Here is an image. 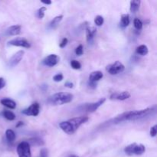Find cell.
Listing matches in <instances>:
<instances>
[{
  "instance_id": "obj_26",
  "label": "cell",
  "mask_w": 157,
  "mask_h": 157,
  "mask_svg": "<svg viewBox=\"0 0 157 157\" xmlns=\"http://www.w3.org/2000/svg\"><path fill=\"white\" fill-rule=\"evenodd\" d=\"M71 66L73 69L75 70H79L80 68L81 67V64L79 61H78L77 60H72L71 61Z\"/></svg>"
},
{
  "instance_id": "obj_33",
  "label": "cell",
  "mask_w": 157,
  "mask_h": 157,
  "mask_svg": "<svg viewBox=\"0 0 157 157\" xmlns=\"http://www.w3.org/2000/svg\"><path fill=\"white\" fill-rule=\"evenodd\" d=\"M6 86V81L3 78H0V90Z\"/></svg>"
},
{
  "instance_id": "obj_24",
  "label": "cell",
  "mask_w": 157,
  "mask_h": 157,
  "mask_svg": "<svg viewBox=\"0 0 157 157\" xmlns=\"http://www.w3.org/2000/svg\"><path fill=\"white\" fill-rule=\"evenodd\" d=\"M104 22V17L101 15H97L94 18V23L97 26H101Z\"/></svg>"
},
{
  "instance_id": "obj_13",
  "label": "cell",
  "mask_w": 157,
  "mask_h": 157,
  "mask_svg": "<svg viewBox=\"0 0 157 157\" xmlns=\"http://www.w3.org/2000/svg\"><path fill=\"white\" fill-rule=\"evenodd\" d=\"M103 77H104V75L100 71H93L90 73V76H89V82L96 83L99 81L101 78H103Z\"/></svg>"
},
{
  "instance_id": "obj_25",
  "label": "cell",
  "mask_w": 157,
  "mask_h": 157,
  "mask_svg": "<svg viewBox=\"0 0 157 157\" xmlns=\"http://www.w3.org/2000/svg\"><path fill=\"white\" fill-rule=\"evenodd\" d=\"M133 25H134V27L136 28V29L137 30H141L143 28V22L139 18H135L133 20Z\"/></svg>"
},
{
  "instance_id": "obj_34",
  "label": "cell",
  "mask_w": 157,
  "mask_h": 157,
  "mask_svg": "<svg viewBox=\"0 0 157 157\" xmlns=\"http://www.w3.org/2000/svg\"><path fill=\"white\" fill-rule=\"evenodd\" d=\"M64 86H65L66 87H68V88H73L74 84L71 82V81H67V82H66L65 84H64Z\"/></svg>"
},
{
  "instance_id": "obj_8",
  "label": "cell",
  "mask_w": 157,
  "mask_h": 157,
  "mask_svg": "<svg viewBox=\"0 0 157 157\" xmlns=\"http://www.w3.org/2000/svg\"><path fill=\"white\" fill-rule=\"evenodd\" d=\"M39 112H40L39 104L35 102V103H33L31 106H29L28 108L23 110L21 113L25 115H27V116L36 117L39 114Z\"/></svg>"
},
{
  "instance_id": "obj_9",
  "label": "cell",
  "mask_w": 157,
  "mask_h": 157,
  "mask_svg": "<svg viewBox=\"0 0 157 157\" xmlns=\"http://www.w3.org/2000/svg\"><path fill=\"white\" fill-rule=\"evenodd\" d=\"M24 54L25 52L23 50H20L18 52H17L15 54H14L9 61V67H14L16 65H18L20 61H21V59H22L23 56H24Z\"/></svg>"
},
{
  "instance_id": "obj_19",
  "label": "cell",
  "mask_w": 157,
  "mask_h": 157,
  "mask_svg": "<svg viewBox=\"0 0 157 157\" xmlns=\"http://www.w3.org/2000/svg\"><path fill=\"white\" fill-rule=\"evenodd\" d=\"M63 15H58V16L55 17V18H53V20H52V21H51L50 23V27L52 28V29H55V28H57L58 26V25L60 24V22L61 21V20L63 19Z\"/></svg>"
},
{
  "instance_id": "obj_11",
  "label": "cell",
  "mask_w": 157,
  "mask_h": 157,
  "mask_svg": "<svg viewBox=\"0 0 157 157\" xmlns=\"http://www.w3.org/2000/svg\"><path fill=\"white\" fill-rule=\"evenodd\" d=\"M60 61V58L57 55H49L43 59L42 63L48 67H54Z\"/></svg>"
},
{
  "instance_id": "obj_31",
  "label": "cell",
  "mask_w": 157,
  "mask_h": 157,
  "mask_svg": "<svg viewBox=\"0 0 157 157\" xmlns=\"http://www.w3.org/2000/svg\"><path fill=\"white\" fill-rule=\"evenodd\" d=\"M67 41H68V40H67V38H63L62 41H61V42L60 43V44H59L60 48H63L65 47V46L67 45Z\"/></svg>"
},
{
  "instance_id": "obj_3",
  "label": "cell",
  "mask_w": 157,
  "mask_h": 157,
  "mask_svg": "<svg viewBox=\"0 0 157 157\" xmlns=\"http://www.w3.org/2000/svg\"><path fill=\"white\" fill-rule=\"evenodd\" d=\"M73 100V95L71 94L65 92H58L48 98V101L52 105H63L64 104L70 103Z\"/></svg>"
},
{
  "instance_id": "obj_5",
  "label": "cell",
  "mask_w": 157,
  "mask_h": 157,
  "mask_svg": "<svg viewBox=\"0 0 157 157\" xmlns=\"http://www.w3.org/2000/svg\"><path fill=\"white\" fill-rule=\"evenodd\" d=\"M107 71L109 74L112 75H116L120 73H122L125 69V66L123 64L122 62L119 61H115L113 64H110L107 66Z\"/></svg>"
},
{
  "instance_id": "obj_27",
  "label": "cell",
  "mask_w": 157,
  "mask_h": 157,
  "mask_svg": "<svg viewBox=\"0 0 157 157\" xmlns=\"http://www.w3.org/2000/svg\"><path fill=\"white\" fill-rule=\"evenodd\" d=\"M75 54L77 55H78V56H81V55H82L84 54V48H83L82 44H79L76 48V49H75Z\"/></svg>"
},
{
  "instance_id": "obj_20",
  "label": "cell",
  "mask_w": 157,
  "mask_h": 157,
  "mask_svg": "<svg viewBox=\"0 0 157 157\" xmlns=\"http://www.w3.org/2000/svg\"><path fill=\"white\" fill-rule=\"evenodd\" d=\"M136 52L138 54V55H147L148 54L149 50H148V48H147V45L145 44H141V45L138 46L136 49Z\"/></svg>"
},
{
  "instance_id": "obj_21",
  "label": "cell",
  "mask_w": 157,
  "mask_h": 157,
  "mask_svg": "<svg viewBox=\"0 0 157 157\" xmlns=\"http://www.w3.org/2000/svg\"><path fill=\"white\" fill-rule=\"evenodd\" d=\"M6 139L9 142H13L15 139V132L13 131L12 130H7L6 131Z\"/></svg>"
},
{
  "instance_id": "obj_22",
  "label": "cell",
  "mask_w": 157,
  "mask_h": 157,
  "mask_svg": "<svg viewBox=\"0 0 157 157\" xmlns=\"http://www.w3.org/2000/svg\"><path fill=\"white\" fill-rule=\"evenodd\" d=\"M3 116L8 121H14L15 119V115L13 112L9 111V110H5L2 113Z\"/></svg>"
},
{
  "instance_id": "obj_29",
  "label": "cell",
  "mask_w": 157,
  "mask_h": 157,
  "mask_svg": "<svg viewBox=\"0 0 157 157\" xmlns=\"http://www.w3.org/2000/svg\"><path fill=\"white\" fill-rule=\"evenodd\" d=\"M63 78H64V76H63L62 74H57L53 77V80L55 82H60V81H62Z\"/></svg>"
},
{
  "instance_id": "obj_1",
  "label": "cell",
  "mask_w": 157,
  "mask_h": 157,
  "mask_svg": "<svg viewBox=\"0 0 157 157\" xmlns=\"http://www.w3.org/2000/svg\"><path fill=\"white\" fill-rule=\"evenodd\" d=\"M88 120L89 118L87 117H78L72 118L69 121L60 123L59 127L66 133L71 135L75 133L82 124L88 121Z\"/></svg>"
},
{
  "instance_id": "obj_15",
  "label": "cell",
  "mask_w": 157,
  "mask_h": 157,
  "mask_svg": "<svg viewBox=\"0 0 157 157\" xmlns=\"http://www.w3.org/2000/svg\"><path fill=\"white\" fill-rule=\"evenodd\" d=\"M21 27L19 25H15L10 26L6 30V33L9 35H18L21 33Z\"/></svg>"
},
{
  "instance_id": "obj_6",
  "label": "cell",
  "mask_w": 157,
  "mask_h": 157,
  "mask_svg": "<svg viewBox=\"0 0 157 157\" xmlns=\"http://www.w3.org/2000/svg\"><path fill=\"white\" fill-rule=\"evenodd\" d=\"M18 157H32L30 145L28 142H21L17 147Z\"/></svg>"
},
{
  "instance_id": "obj_37",
  "label": "cell",
  "mask_w": 157,
  "mask_h": 157,
  "mask_svg": "<svg viewBox=\"0 0 157 157\" xmlns=\"http://www.w3.org/2000/svg\"><path fill=\"white\" fill-rule=\"evenodd\" d=\"M70 157H78V156H75V155H72V156H71Z\"/></svg>"
},
{
  "instance_id": "obj_23",
  "label": "cell",
  "mask_w": 157,
  "mask_h": 157,
  "mask_svg": "<svg viewBox=\"0 0 157 157\" xmlns=\"http://www.w3.org/2000/svg\"><path fill=\"white\" fill-rule=\"evenodd\" d=\"M28 144L29 145H35V146H41L44 144V142H43L41 140L38 139V138H33V139L29 140Z\"/></svg>"
},
{
  "instance_id": "obj_10",
  "label": "cell",
  "mask_w": 157,
  "mask_h": 157,
  "mask_svg": "<svg viewBox=\"0 0 157 157\" xmlns=\"http://www.w3.org/2000/svg\"><path fill=\"white\" fill-rule=\"evenodd\" d=\"M9 44L13 46H17V47L25 48H29L31 47V44L29 42V41L26 40L25 38H14V39L9 41Z\"/></svg>"
},
{
  "instance_id": "obj_28",
  "label": "cell",
  "mask_w": 157,
  "mask_h": 157,
  "mask_svg": "<svg viewBox=\"0 0 157 157\" xmlns=\"http://www.w3.org/2000/svg\"><path fill=\"white\" fill-rule=\"evenodd\" d=\"M46 10H47V8H46V7H41V8H40L39 9H38V17L40 18V19H41V18H44V12H45Z\"/></svg>"
},
{
  "instance_id": "obj_30",
  "label": "cell",
  "mask_w": 157,
  "mask_h": 157,
  "mask_svg": "<svg viewBox=\"0 0 157 157\" xmlns=\"http://www.w3.org/2000/svg\"><path fill=\"white\" fill-rule=\"evenodd\" d=\"M156 133H157V125H154L153 127H151V129H150V134L152 137H155V136H156Z\"/></svg>"
},
{
  "instance_id": "obj_12",
  "label": "cell",
  "mask_w": 157,
  "mask_h": 157,
  "mask_svg": "<svg viewBox=\"0 0 157 157\" xmlns=\"http://www.w3.org/2000/svg\"><path fill=\"white\" fill-rule=\"evenodd\" d=\"M130 98V94L128 91L114 92L110 95V100H117V101H125Z\"/></svg>"
},
{
  "instance_id": "obj_4",
  "label": "cell",
  "mask_w": 157,
  "mask_h": 157,
  "mask_svg": "<svg viewBox=\"0 0 157 157\" xmlns=\"http://www.w3.org/2000/svg\"><path fill=\"white\" fill-rule=\"evenodd\" d=\"M145 151V147L143 144H136V143L130 144V145H128L124 148V153L127 156H134V155L140 156V155L144 154Z\"/></svg>"
},
{
  "instance_id": "obj_36",
  "label": "cell",
  "mask_w": 157,
  "mask_h": 157,
  "mask_svg": "<svg viewBox=\"0 0 157 157\" xmlns=\"http://www.w3.org/2000/svg\"><path fill=\"white\" fill-rule=\"evenodd\" d=\"M21 125H23V122H21V121H20V122H18V124L16 125V127H18L19 126H21Z\"/></svg>"
},
{
  "instance_id": "obj_14",
  "label": "cell",
  "mask_w": 157,
  "mask_h": 157,
  "mask_svg": "<svg viewBox=\"0 0 157 157\" xmlns=\"http://www.w3.org/2000/svg\"><path fill=\"white\" fill-rule=\"evenodd\" d=\"M96 32V28L94 27V26H87V29H86V37H87V42H90L93 40Z\"/></svg>"
},
{
  "instance_id": "obj_32",
  "label": "cell",
  "mask_w": 157,
  "mask_h": 157,
  "mask_svg": "<svg viewBox=\"0 0 157 157\" xmlns=\"http://www.w3.org/2000/svg\"><path fill=\"white\" fill-rule=\"evenodd\" d=\"M39 157H48V150L46 149H42L40 152Z\"/></svg>"
},
{
  "instance_id": "obj_35",
  "label": "cell",
  "mask_w": 157,
  "mask_h": 157,
  "mask_svg": "<svg viewBox=\"0 0 157 157\" xmlns=\"http://www.w3.org/2000/svg\"><path fill=\"white\" fill-rule=\"evenodd\" d=\"M41 2L44 3V4H45V5H51V4H52V1H50V0H48V1H41Z\"/></svg>"
},
{
  "instance_id": "obj_17",
  "label": "cell",
  "mask_w": 157,
  "mask_h": 157,
  "mask_svg": "<svg viewBox=\"0 0 157 157\" xmlns=\"http://www.w3.org/2000/svg\"><path fill=\"white\" fill-rule=\"evenodd\" d=\"M141 2L140 0H132L130 1V10L132 13H136L140 9Z\"/></svg>"
},
{
  "instance_id": "obj_2",
  "label": "cell",
  "mask_w": 157,
  "mask_h": 157,
  "mask_svg": "<svg viewBox=\"0 0 157 157\" xmlns=\"http://www.w3.org/2000/svg\"><path fill=\"white\" fill-rule=\"evenodd\" d=\"M153 110H154L153 107H151V108H147L144 109V110H131V111L126 112V113H124L120 116L117 117L114 119V122L120 123L125 121H136V120H140L141 118L148 116Z\"/></svg>"
},
{
  "instance_id": "obj_7",
  "label": "cell",
  "mask_w": 157,
  "mask_h": 157,
  "mask_svg": "<svg viewBox=\"0 0 157 157\" xmlns=\"http://www.w3.org/2000/svg\"><path fill=\"white\" fill-rule=\"evenodd\" d=\"M106 101V98H103L101 99H100L99 101H97V102L91 103V104H84V106H82L83 110H85L87 112H90V113H93V112L96 111L101 105L104 104V103Z\"/></svg>"
},
{
  "instance_id": "obj_18",
  "label": "cell",
  "mask_w": 157,
  "mask_h": 157,
  "mask_svg": "<svg viewBox=\"0 0 157 157\" xmlns=\"http://www.w3.org/2000/svg\"><path fill=\"white\" fill-rule=\"evenodd\" d=\"M130 22V15L128 14H124L121 15V26L122 28H126L129 25Z\"/></svg>"
},
{
  "instance_id": "obj_16",
  "label": "cell",
  "mask_w": 157,
  "mask_h": 157,
  "mask_svg": "<svg viewBox=\"0 0 157 157\" xmlns=\"http://www.w3.org/2000/svg\"><path fill=\"white\" fill-rule=\"evenodd\" d=\"M0 103L3 106L9 109H15L16 107V103L14 101H12V100L8 99V98H3V99L0 101Z\"/></svg>"
}]
</instances>
